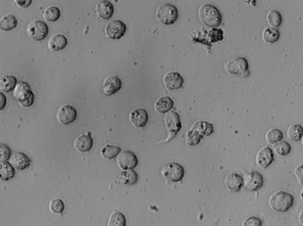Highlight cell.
Masks as SVG:
<instances>
[{"mask_svg":"<svg viewBox=\"0 0 303 226\" xmlns=\"http://www.w3.org/2000/svg\"><path fill=\"white\" fill-rule=\"evenodd\" d=\"M199 18L204 25L209 27L215 28L222 22V15L215 6L208 4L202 5L198 12Z\"/></svg>","mask_w":303,"mask_h":226,"instance_id":"obj_1","label":"cell"},{"mask_svg":"<svg viewBox=\"0 0 303 226\" xmlns=\"http://www.w3.org/2000/svg\"><path fill=\"white\" fill-rule=\"evenodd\" d=\"M121 150V148L118 146L108 144L101 149V153L104 157L110 160L118 155Z\"/></svg>","mask_w":303,"mask_h":226,"instance_id":"obj_28","label":"cell"},{"mask_svg":"<svg viewBox=\"0 0 303 226\" xmlns=\"http://www.w3.org/2000/svg\"><path fill=\"white\" fill-rule=\"evenodd\" d=\"M263 183V178L258 172L252 171L246 176L244 184L246 188L250 191H254L261 188Z\"/></svg>","mask_w":303,"mask_h":226,"instance_id":"obj_13","label":"cell"},{"mask_svg":"<svg viewBox=\"0 0 303 226\" xmlns=\"http://www.w3.org/2000/svg\"><path fill=\"white\" fill-rule=\"evenodd\" d=\"M15 168L7 161L0 162V178L6 181L12 178L14 176Z\"/></svg>","mask_w":303,"mask_h":226,"instance_id":"obj_21","label":"cell"},{"mask_svg":"<svg viewBox=\"0 0 303 226\" xmlns=\"http://www.w3.org/2000/svg\"><path fill=\"white\" fill-rule=\"evenodd\" d=\"M225 182L228 187L234 191H239L244 184L242 177L236 173L228 175L226 178Z\"/></svg>","mask_w":303,"mask_h":226,"instance_id":"obj_20","label":"cell"},{"mask_svg":"<svg viewBox=\"0 0 303 226\" xmlns=\"http://www.w3.org/2000/svg\"><path fill=\"white\" fill-rule=\"evenodd\" d=\"M16 3L20 6L23 8L28 7L31 4V0H16Z\"/></svg>","mask_w":303,"mask_h":226,"instance_id":"obj_39","label":"cell"},{"mask_svg":"<svg viewBox=\"0 0 303 226\" xmlns=\"http://www.w3.org/2000/svg\"><path fill=\"white\" fill-rule=\"evenodd\" d=\"M226 71L233 75H238L247 77L250 74L247 60L242 57H237L229 60L225 66Z\"/></svg>","mask_w":303,"mask_h":226,"instance_id":"obj_3","label":"cell"},{"mask_svg":"<svg viewBox=\"0 0 303 226\" xmlns=\"http://www.w3.org/2000/svg\"><path fill=\"white\" fill-rule=\"evenodd\" d=\"M60 15L59 9L55 6H51L45 11L43 16L45 19L49 22H54L57 20Z\"/></svg>","mask_w":303,"mask_h":226,"instance_id":"obj_33","label":"cell"},{"mask_svg":"<svg viewBox=\"0 0 303 226\" xmlns=\"http://www.w3.org/2000/svg\"><path fill=\"white\" fill-rule=\"evenodd\" d=\"M267 21L270 27H278L281 24L282 17L280 13L275 10H270L266 16Z\"/></svg>","mask_w":303,"mask_h":226,"instance_id":"obj_27","label":"cell"},{"mask_svg":"<svg viewBox=\"0 0 303 226\" xmlns=\"http://www.w3.org/2000/svg\"><path fill=\"white\" fill-rule=\"evenodd\" d=\"M12 151L9 147L5 144H0V161H7L10 158Z\"/></svg>","mask_w":303,"mask_h":226,"instance_id":"obj_36","label":"cell"},{"mask_svg":"<svg viewBox=\"0 0 303 226\" xmlns=\"http://www.w3.org/2000/svg\"><path fill=\"white\" fill-rule=\"evenodd\" d=\"M11 163L13 167L19 170H23L31 164V160L25 153L20 152L15 153L11 158Z\"/></svg>","mask_w":303,"mask_h":226,"instance_id":"obj_18","label":"cell"},{"mask_svg":"<svg viewBox=\"0 0 303 226\" xmlns=\"http://www.w3.org/2000/svg\"><path fill=\"white\" fill-rule=\"evenodd\" d=\"M67 43V39L64 36L57 34L50 38L48 46L51 50L57 51L64 49Z\"/></svg>","mask_w":303,"mask_h":226,"instance_id":"obj_22","label":"cell"},{"mask_svg":"<svg viewBox=\"0 0 303 226\" xmlns=\"http://www.w3.org/2000/svg\"><path fill=\"white\" fill-rule=\"evenodd\" d=\"M6 98L3 93L0 92V110H3L6 105Z\"/></svg>","mask_w":303,"mask_h":226,"instance_id":"obj_40","label":"cell"},{"mask_svg":"<svg viewBox=\"0 0 303 226\" xmlns=\"http://www.w3.org/2000/svg\"><path fill=\"white\" fill-rule=\"evenodd\" d=\"M117 161L120 168L125 170L133 169L138 164L136 155L130 150H125L121 152L118 156Z\"/></svg>","mask_w":303,"mask_h":226,"instance_id":"obj_9","label":"cell"},{"mask_svg":"<svg viewBox=\"0 0 303 226\" xmlns=\"http://www.w3.org/2000/svg\"><path fill=\"white\" fill-rule=\"evenodd\" d=\"M48 27L45 22L39 20L32 22L28 25L27 31L28 35L32 39L40 41L47 36Z\"/></svg>","mask_w":303,"mask_h":226,"instance_id":"obj_8","label":"cell"},{"mask_svg":"<svg viewBox=\"0 0 303 226\" xmlns=\"http://www.w3.org/2000/svg\"><path fill=\"white\" fill-rule=\"evenodd\" d=\"M126 30L125 24L119 20L112 21L108 25L106 28L107 36L112 39H119L123 36Z\"/></svg>","mask_w":303,"mask_h":226,"instance_id":"obj_11","label":"cell"},{"mask_svg":"<svg viewBox=\"0 0 303 226\" xmlns=\"http://www.w3.org/2000/svg\"><path fill=\"white\" fill-rule=\"evenodd\" d=\"M165 120L166 127L169 132V135L164 142H168L173 139L181 128L179 116L176 112L171 111L165 115Z\"/></svg>","mask_w":303,"mask_h":226,"instance_id":"obj_7","label":"cell"},{"mask_svg":"<svg viewBox=\"0 0 303 226\" xmlns=\"http://www.w3.org/2000/svg\"><path fill=\"white\" fill-rule=\"evenodd\" d=\"M273 148L275 153L280 156H285L289 154L291 150L289 144L285 141H279L274 144Z\"/></svg>","mask_w":303,"mask_h":226,"instance_id":"obj_32","label":"cell"},{"mask_svg":"<svg viewBox=\"0 0 303 226\" xmlns=\"http://www.w3.org/2000/svg\"><path fill=\"white\" fill-rule=\"evenodd\" d=\"M13 94L20 104L23 106L29 107L33 103L34 95L27 82H19L14 88Z\"/></svg>","mask_w":303,"mask_h":226,"instance_id":"obj_4","label":"cell"},{"mask_svg":"<svg viewBox=\"0 0 303 226\" xmlns=\"http://www.w3.org/2000/svg\"><path fill=\"white\" fill-rule=\"evenodd\" d=\"M283 134L281 131L276 129H273L266 133L265 138L269 143L273 144L281 141L283 138Z\"/></svg>","mask_w":303,"mask_h":226,"instance_id":"obj_31","label":"cell"},{"mask_svg":"<svg viewBox=\"0 0 303 226\" xmlns=\"http://www.w3.org/2000/svg\"><path fill=\"white\" fill-rule=\"evenodd\" d=\"M262 225V222L258 217H250L244 221L243 226H260Z\"/></svg>","mask_w":303,"mask_h":226,"instance_id":"obj_37","label":"cell"},{"mask_svg":"<svg viewBox=\"0 0 303 226\" xmlns=\"http://www.w3.org/2000/svg\"><path fill=\"white\" fill-rule=\"evenodd\" d=\"M280 37V32L276 28L267 27L263 30L262 37L263 40L268 43H273L276 42Z\"/></svg>","mask_w":303,"mask_h":226,"instance_id":"obj_24","label":"cell"},{"mask_svg":"<svg viewBox=\"0 0 303 226\" xmlns=\"http://www.w3.org/2000/svg\"><path fill=\"white\" fill-rule=\"evenodd\" d=\"M161 172L167 180L172 182H177L182 179L184 171L183 167L180 164L171 162L167 163L163 167Z\"/></svg>","mask_w":303,"mask_h":226,"instance_id":"obj_6","label":"cell"},{"mask_svg":"<svg viewBox=\"0 0 303 226\" xmlns=\"http://www.w3.org/2000/svg\"><path fill=\"white\" fill-rule=\"evenodd\" d=\"M157 17L159 22L165 25L173 24L178 17V10L173 5L165 3L161 5L157 12Z\"/></svg>","mask_w":303,"mask_h":226,"instance_id":"obj_5","label":"cell"},{"mask_svg":"<svg viewBox=\"0 0 303 226\" xmlns=\"http://www.w3.org/2000/svg\"><path fill=\"white\" fill-rule=\"evenodd\" d=\"M173 100L168 96H164L159 98L156 102L155 108L158 112L164 113L172 109L173 105Z\"/></svg>","mask_w":303,"mask_h":226,"instance_id":"obj_23","label":"cell"},{"mask_svg":"<svg viewBox=\"0 0 303 226\" xmlns=\"http://www.w3.org/2000/svg\"><path fill=\"white\" fill-rule=\"evenodd\" d=\"M294 200V197L291 194L280 191L273 195L269 202L271 207L274 210L284 212L292 205Z\"/></svg>","mask_w":303,"mask_h":226,"instance_id":"obj_2","label":"cell"},{"mask_svg":"<svg viewBox=\"0 0 303 226\" xmlns=\"http://www.w3.org/2000/svg\"><path fill=\"white\" fill-rule=\"evenodd\" d=\"M148 119V115L146 110L138 108L132 111L130 115V120L135 127L141 128L144 126Z\"/></svg>","mask_w":303,"mask_h":226,"instance_id":"obj_15","label":"cell"},{"mask_svg":"<svg viewBox=\"0 0 303 226\" xmlns=\"http://www.w3.org/2000/svg\"><path fill=\"white\" fill-rule=\"evenodd\" d=\"M138 179L137 173L132 169L122 172L120 176L121 182L125 185H133L137 182Z\"/></svg>","mask_w":303,"mask_h":226,"instance_id":"obj_26","label":"cell"},{"mask_svg":"<svg viewBox=\"0 0 303 226\" xmlns=\"http://www.w3.org/2000/svg\"><path fill=\"white\" fill-rule=\"evenodd\" d=\"M114 10L112 4L109 1L104 0L99 3L96 7L98 16L104 19H108L112 16Z\"/></svg>","mask_w":303,"mask_h":226,"instance_id":"obj_19","label":"cell"},{"mask_svg":"<svg viewBox=\"0 0 303 226\" xmlns=\"http://www.w3.org/2000/svg\"><path fill=\"white\" fill-rule=\"evenodd\" d=\"M17 82L16 78L13 76H3L0 79V88L4 92H8L15 88Z\"/></svg>","mask_w":303,"mask_h":226,"instance_id":"obj_25","label":"cell"},{"mask_svg":"<svg viewBox=\"0 0 303 226\" xmlns=\"http://www.w3.org/2000/svg\"><path fill=\"white\" fill-rule=\"evenodd\" d=\"M108 224L112 226H125L126 219L124 215L120 212L114 213L110 216Z\"/></svg>","mask_w":303,"mask_h":226,"instance_id":"obj_34","label":"cell"},{"mask_svg":"<svg viewBox=\"0 0 303 226\" xmlns=\"http://www.w3.org/2000/svg\"><path fill=\"white\" fill-rule=\"evenodd\" d=\"M164 80L166 87L169 90L180 88L183 83V77L179 73L176 72H170L166 74Z\"/></svg>","mask_w":303,"mask_h":226,"instance_id":"obj_17","label":"cell"},{"mask_svg":"<svg viewBox=\"0 0 303 226\" xmlns=\"http://www.w3.org/2000/svg\"><path fill=\"white\" fill-rule=\"evenodd\" d=\"M303 129L299 125L295 124L291 126L287 131L289 138L292 141H297L302 137Z\"/></svg>","mask_w":303,"mask_h":226,"instance_id":"obj_30","label":"cell"},{"mask_svg":"<svg viewBox=\"0 0 303 226\" xmlns=\"http://www.w3.org/2000/svg\"><path fill=\"white\" fill-rule=\"evenodd\" d=\"M50 210L53 213L59 214L63 212L65 209V204L63 201L60 199H55L50 201L49 205Z\"/></svg>","mask_w":303,"mask_h":226,"instance_id":"obj_35","label":"cell"},{"mask_svg":"<svg viewBox=\"0 0 303 226\" xmlns=\"http://www.w3.org/2000/svg\"><path fill=\"white\" fill-rule=\"evenodd\" d=\"M273 157V151L270 148L264 147L257 153L256 157L257 163L260 167L265 169L272 163Z\"/></svg>","mask_w":303,"mask_h":226,"instance_id":"obj_14","label":"cell"},{"mask_svg":"<svg viewBox=\"0 0 303 226\" xmlns=\"http://www.w3.org/2000/svg\"><path fill=\"white\" fill-rule=\"evenodd\" d=\"M295 174L300 183L302 185L303 166L298 167L295 170Z\"/></svg>","mask_w":303,"mask_h":226,"instance_id":"obj_38","label":"cell"},{"mask_svg":"<svg viewBox=\"0 0 303 226\" xmlns=\"http://www.w3.org/2000/svg\"><path fill=\"white\" fill-rule=\"evenodd\" d=\"M77 112L75 107L69 105H64L59 109L57 116L58 121L66 125L74 121L77 117Z\"/></svg>","mask_w":303,"mask_h":226,"instance_id":"obj_10","label":"cell"},{"mask_svg":"<svg viewBox=\"0 0 303 226\" xmlns=\"http://www.w3.org/2000/svg\"><path fill=\"white\" fill-rule=\"evenodd\" d=\"M91 132L82 135L78 137L75 140L74 146L78 151L85 152L89 151L93 144V139Z\"/></svg>","mask_w":303,"mask_h":226,"instance_id":"obj_16","label":"cell"},{"mask_svg":"<svg viewBox=\"0 0 303 226\" xmlns=\"http://www.w3.org/2000/svg\"><path fill=\"white\" fill-rule=\"evenodd\" d=\"M17 21L15 17L11 14L7 15L3 17L0 22V28L5 31L9 30L16 27Z\"/></svg>","mask_w":303,"mask_h":226,"instance_id":"obj_29","label":"cell"},{"mask_svg":"<svg viewBox=\"0 0 303 226\" xmlns=\"http://www.w3.org/2000/svg\"><path fill=\"white\" fill-rule=\"evenodd\" d=\"M120 79L115 75H110L104 80L102 90L104 95L109 96L119 91L121 88Z\"/></svg>","mask_w":303,"mask_h":226,"instance_id":"obj_12","label":"cell"}]
</instances>
